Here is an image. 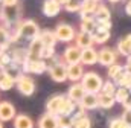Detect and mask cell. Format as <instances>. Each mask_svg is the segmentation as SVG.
Listing matches in <instances>:
<instances>
[{"mask_svg":"<svg viewBox=\"0 0 131 128\" xmlns=\"http://www.w3.org/2000/svg\"><path fill=\"white\" fill-rule=\"evenodd\" d=\"M40 28L34 20H23L17 25L15 32L12 35V40H28L32 41L35 38H38L40 35Z\"/></svg>","mask_w":131,"mask_h":128,"instance_id":"1","label":"cell"},{"mask_svg":"<svg viewBox=\"0 0 131 128\" xmlns=\"http://www.w3.org/2000/svg\"><path fill=\"white\" fill-rule=\"evenodd\" d=\"M81 86L84 87L85 93H95L98 95L102 90L104 86V79L101 78V75H98L96 72H85L82 79H81Z\"/></svg>","mask_w":131,"mask_h":128,"instance_id":"2","label":"cell"},{"mask_svg":"<svg viewBox=\"0 0 131 128\" xmlns=\"http://www.w3.org/2000/svg\"><path fill=\"white\" fill-rule=\"evenodd\" d=\"M47 72L50 78L55 82H64L67 81V64L63 61H55V63L47 66Z\"/></svg>","mask_w":131,"mask_h":128,"instance_id":"3","label":"cell"},{"mask_svg":"<svg viewBox=\"0 0 131 128\" xmlns=\"http://www.w3.org/2000/svg\"><path fill=\"white\" fill-rule=\"evenodd\" d=\"M15 87L17 90L25 96H32L35 92V81L29 75L26 73H21L17 79H15Z\"/></svg>","mask_w":131,"mask_h":128,"instance_id":"4","label":"cell"},{"mask_svg":"<svg viewBox=\"0 0 131 128\" xmlns=\"http://www.w3.org/2000/svg\"><path fill=\"white\" fill-rule=\"evenodd\" d=\"M55 35H57V40L61 41V43H70L75 40L76 37V31L72 25L69 23H60L57 28H55Z\"/></svg>","mask_w":131,"mask_h":128,"instance_id":"5","label":"cell"},{"mask_svg":"<svg viewBox=\"0 0 131 128\" xmlns=\"http://www.w3.org/2000/svg\"><path fill=\"white\" fill-rule=\"evenodd\" d=\"M0 17L5 22V25L12 26V25H18V18H20V9L18 6H2L0 11Z\"/></svg>","mask_w":131,"mask_h":128,"instance_id":"6","label":"cell"},{"mask_svg":"<svg viewBox=\"0 0 131 128\" xmlns=\"http://www.w3.org/2000/svg\"><path fill=\"white\" fill-rule=\"evenodd\" d=\"M98 63L104 67H110L117 63V52L111 47H102L98 52Z\"/></svg>","mask_w":131,"mask_h":128,"instance_id":"7","label":"cell"},{"mask_svg":"<svg viewBox=\"0 0 131 128\" xmlns=\"http://www.w3.org/2000/svg\"><path fill=\"white\" fill-rule=\"evenodd\" d=\"M66 98L67 96H64V95L50 96L47 99V102H46V113H50V114L58 116L60 111H61V107H63V104H64V101H66Z\"/></svg>","mask_w":131,"mask_h":128,"instance_id":"8","label":"cell"},{"mask_svg":"<svg viewBox=\"0 0 131 128\" xmlns=\"http://www.w3.org/2000/svg\"><path fill=\"white\" fill-rule=\"evenodd\" d=\"M21 70L26 73H43L47 70V63L44 60H28L26 63L21 66Z\"/></svg>","mask_w":131,"mask_h":128,"instance_id":"9","label":"cell"},{"mask_svg":"<svg viewBox=\"0 0 131 128\" xmlns=\"http://www.w3.org/2000/svg\"><path fill=\"white\" fill-rule=\"evenodd\" d=\"M63 61L67 66L81 63V49L78 46H67L63 52Z\"/></svg>","mask_w":131,"mask_h":128,"instance_id":"10","label":"cell"},{"mask_svg":"<svg viewBox=\"0 0 131 128\" xmlns=\"http://www.w3.org/2000/svg\"><path fill=\"white\" fill-rule=\"evenodd\" d=\"M17 116V111H15V107L8 102V101H2L0 102V122H9V121H14Z\"/></svg>","mask_w":131,"mask_h":128,"instance_id":"11","label":"cell"},{"mask_svg":"<svg viewBox=\"0 0 131 128\" xmlns=\"http://www.w3.org/2000/svg\"><path fill=\"white\" fill-rule=\"evenodd\" d=\"M84 73H85V72H84V66L81 63L67 66V79L72 81L73 84H75V82H81Z\"/></svg>","mask_w":131,"mask_h":128,"instance_id":"12","label":"cell"},{"mask_svg":"<svg viewBox=\"0 0 131 128\" xmlns=\"http://www.w3.org/2000/svg\"><path fill=\"white\" fill-rule=\"evenodd\" d=\"M28 49V60H41V54H43V43L40 41V38H35L32 41H29Z\"/></svg>","mask_w":131,"mask_h":128,"instance_id":"13","label":"cell"},{"mask_svg":"<svg viewBox=\"0 0 131 128\" xmlns=\"http://www.w3.org/2000/svg\"><path fill=\"white\" fill-rule=\"evenodd\" d=\"M85 95V90H84V87L81 86V82H75V84H72L70 87H69V92H67V98L70 99V101H73L75 104H79L81 101H82V98Z\"/></svg>","mask_w":131,"mask_h":128,"instance_id":"14","label":"cell"},{"mask_svg":"<svg viewBox=\"0 0 131 128\" xmlns=\"http://www.w3.org/2000/svg\"><path fill=\"white\" fill-rule=\"evenodd\" d=\"M98 63V50L95 47H87L81 50V64L82 66H93Z\"/></svg>","mask_w":131,"mask_h":128,"instance_id":"15","label":"cell"},{"mask_svg":"<svg viewBox=\"0 0 131 128\" xmlns=\"http://www.w3.org/2000/svg\"><path fill=\"white\" fill-rule=\"evenodd\" d=\"M107 75H108L110 81H113V82L117 86V84L121 82V79L124 78V75H125V67L116 63V64H113V66H110V67H108Z\"/></svg>","mask_w":131,"mask_h":128,"instance_id":"16","label":"cell"},{"mask_svg":"<svg viewBox=\"0 0 131 128\" xmlns=\"http://www.w3.org/2000/svg\"><path fill=\"white\" fill-rule=\"evenodd\" d=\"M61 9H63V6L57 0H44V3H43V14L46 17H57Z\"/></svg>","mask_w":131,"mask_h":128,"instance_id":"17","label":"cell"},{"mask_svg":"<svg viewBox=\"0 0 131 128\" xmlns=\"http://www.w3.org/2000/svg\"><path fill=\"white\" fill-rule=\"evenodd\" d=\"M93 37L92 34H87V32H78L76 37H75V46H78L81 50L82 49H87V47H93Z\"/></svg>","mask_w":131,"mask_h":128,"instance_id":"18","label":"cell"},{"mask_svg":"<svg viewBox=\"0 0 131 128\" xmlns=\"http://www.w3.org/2000/svg\"><path fill=\"white\" fill-rule=\"evenodd\" d=\"M38 128H60L58 127V118L55 114H50V113H44L40 119H38Z\"/></svg>","mask_w":131,"mask_h":128,"instance_id":"19","label":"cell"},{"mask_svg":"<svg viewBox=\"0 0 131 128\" xmlns=\"http://www.w3.org/2000/svg\"><path fill=\"white\" fill-rule=\"evenodd\" d=\"M40 41L43 43L44 47H53L55 49V44H57V35H55V31H49V29H44V31L40 32L38 35Z\"/></svg>","mask_w":131,"mask_h":128,"instance_id":"20","label":"cell"},{"mask_svg":"<svg viewBox=\"0 0 131 128\" xmlns=\"http://www.w3.org/2000/svg\"><path fill=\"white\" fill-rule=\"evenodd\" d=\"M99 3L98 2H93V0H82L81 2V18L82 17H93L96 9H98Z\"/></svg>","mask_w":131,"mask_h":128,"instance_id":"21","label":"cell"},{"mask_svg":"<svg viewBox=\"0 0 131 128\" xmlns=\"http://www.w3.org/2000/svg\"><path fill=\"white\" fill-rule=\"evenodd\" d=\"M79 105L87 111V110H95L99 107V99H98V95L95 93H85L82 101L79 102Z\"/></svg>","mask_w":131,"mask_h":128,"instance_id":"22","label":"cell"},{"mask_svg":"<svg viewBox=\"0 0 131 128\" xmlns=\"http://www.w3.org/2000/svg\"><path fill=\"white\" fill-rule=\"evenodd\" d=\"M117 52L119 55L122 57H131V34L122 37L119 41H117Z\"/></svg>","mask_w":131,"mask_h":128,"instance_id":"23","label":"cell"},{"mask_svg":"<svg viewBox=\"0 0 131 128\" xmlns=\"http://www.w3.org/2000/svg\"><path fill=\"white\" fill-rule=\"evenodd\" d=\"M79 28H81V32H87L93 35V32L98 29V22L95 20V17H82Z\"/></svg>","mask_w":131,"mask_h":128,"instance_id":"24","label":"cell"},{"mask_svg":"<svg viewBox=\"0 0 131 128\" xmlns=\"http://www.w3.org/2000/svg\"><path fill=\"white\" fill-rule=\"evenodd\" d=\"M11 58H12V63L18 64L20 67L28 61V49L25 47H15L12 52H11Z\"/></svg>","mask_w":131,"mask_h":128,"instance_id":"25","label":"cell"},{"mask_svg":"<svg viewBox=\"0 0 131 128\" xmlns=\"http://www.w3.org/2000/svg\"><path fill=\"white\" fill-rule=\"evenodd\" d=\"M35 124L28 114H17L14 119V128H34Z\"/></svg>","mask_w":131,"mask_h":128,"instance_id":"26","label":"cell"},{"mask_svg":"<svg viewBox=\"0 0 131 128\" xmlns=\"http://www.w3.org/2000/svg\"><path fill=\"white\" fill-rule=\"evenodd\" d=\"M15 86V79L11 76V75H8L6 72H0V90L2 92H8V90H11L12 87Z\"/></svg>","mask_w":131,"mask_h":128,"instance_id":"27","label":"cell"},{"mask_svg":"<svg viewBox=\"0 0 131 128\" xmlns=\"http://www.w3.org/2000/svg\"><path fill=\"white\" fill-rule=\"evenodd\" d=\"M93 17H95L96 22H110V18H111V12H110V9H108L105 5L99 3L98 9H96V12H95Z\"/></svg>","mask_w":131,"mask_h":128,"instance_id":"28","label":"cell"},{"mask_svg":"<svg viewBox=\"0 0 131 128\" xmlns=\"http://www.w3.org/2000/svg\"><path fill=\"white\" fill-rule=\"evenodd\" d=\"M12 41V34L5 26H0V50H6Z\"/></svg>","mask_w":131,"mask_h":128,"instance_id":"29","label":"cell"},{"mask_svg":"<svg viewBox=\"0 0 131 128\" xmlns=\"http://www.w3.org/2000/svg\"><path fill=\"white\" fill-rule=\"evenodd\" d=\"M76 107H78V104H75L73 101H70L69 98H66V101H64V104H63V107H61V111H60L58 116H73V113L76 111Z\"/></svg>","mask_w":131,"mask_h":128,"instance_id":"30","label":"cell"},{"mask_svg":"<svg viewBox=\"0 0 131 128\" xmlns=\"http://www.w3.org/2000/svg\"><path fill=\"white\" fill-rule=\"evenodd\" d=\"M98 99H99V107L101 108H105V110L114 107V104H116L114 96L105 95V93H98Z\"/></svg>","mask_w":131,"mask_h":128,"instance_id":"31","label":"cell"},{"mask_svg":"<svg viewBox=\"0 0 131 128\" xmlns=\"http://www.w3.org/2000/svg\"><path fill=\"white\" fill-rule=\"evenodd\" d=\"M110 32L111 31H102V29H96V31L93 32V43H96V44H104V43H107L108 40H110Z\"/></svg>","mask_w":131,"mask_h":128,"instance_id":"32","label":"cell"},{"mask_svg":"<svg viewBox=\"0 0 131 128\" xmlns=\"http://www.w3.org/2000/svg\"><path fill=\"white\" fill-rule=\"evenodd\" d=\"M130 90L128 89H125V87H117V90H116V93H114V99H116V102H119V104H125L128 99H130Z\"/></svg>","mask_w":131,"mask_h":128,"instance_id":"33","label":"cell"},{"mask_svg":"<svg viewBox=\"0 0 131 128\" xmlns=\"http://www.w3.org/2000/svg\"><path fill=\"white\" fill-rule=\"evenodd\" d=\"M11 64H12L11 54H8V50H0V70L8 69Z\"/></svg>","mask_w":131,"mask_h":128,"instance_id":"34","label":"cell"},{"mask_svg":"<svg viewBox=\"0 0 131 128\" xmlns=\"http://www.w3.org/2000/svg\"><path fill=\"white\" fill-rule=\"evenodd\" d=\"M116 90H117V86H116L113 81H104V86H102V90H101V93H105V95L114 96Z\"/></svg>","mask_w":131,"mask_h":128,"instance_id":"35","label":"cell"},{"mask_svg":"<svg viewBox=\"0 0 131 128\" xmlns=\"http://www.w3.org/2000/svg\"><path fill=\"white\" fill-rule=\"evenodd\" d=\"M108 128H131L127 122H124L122 118H113L108 122Z\"/></svg>","mask_w":131,"mask_h":128,"instance_id":"36","label":"cell"},{"mask_svg":"<svg viewBox=\"0 0 131 128\" xmlns=\"http://www.w3.org/2000/svg\"><path fill=\"white\" fill-rule=\"evenodd\" d=\"M58 118V127L60 128H73L72 116H57Z\"/></svg>","mask_w":131,"mask_h":128,"instance_id":"37","label":"cell"},{"mask_svg":"<svg viewBox=\"0 0 131 128\" xmlns=\"http://www.w3.org/2000/svg\"><path fill=\"white\" fill-rule=\"evenodd\" d=\"M67 12H79L81 11V2H78V0H70L67 5L63 6Z\"/></svg>","mask_w":131,"mask_h":128,"instance_id":"38","label":"cell"},{"mask_svg":"<svg viewBox=\"0 0 131 128\" xmlns=\"http://www.w3.org/2000/svg\"><path fill=\"white\" fill-rule=\"evenodd\" d=\"M117 87H125V89H130L131 87V73H127L124 75V78L121 79V82L117 84Z\"/></svg>","mask_w":131,"mask_h":128,"instance_id":"39","label":"cell"},{"mask_svg":"<svg viewBox=\"0 0 131 128\" xmlns=\"http://www.w3.org/2000/svg\"><path fill=\"white\" fill-rule=\"evenodd\" d=\"M98 29L111 31V22H98Z\"/></svg>","mask_w":131,"mask_h":128,"instance_id":"40","label":"cell"},{"mask_svg":"<svg viewBox=\"0 0 131 128\" xmlns=\"http://www.w3.org/2000/svg\"><path fill=\"white\" fill-rule=\"evenodd\" d=\"M122 119H124V122H127V124L131 127V108L124 110V113H122Z\"/></svg>","mask_w":131,"mask_h":128,"instance_id":"41","label":"cell"},{"mask_svg":"<svg viewBox=\"0 0 131 128\" xmlns=\"http://www.w3.org/2000/svg\"><path fill=\"white\" fill-rule=\"evenodd\" d=\"M0 5L2 6H17L18 0H0Z\"/></svg>","mask_w":131,"mask_h":128,"instance_id":"42","label":"cell"},{"mask_svg":"<svg viewBox=\"0 0 131 128\" xmlns=\"http://www.w3.org/2000/svg\"><path fill=\"white\" fill-rule=\"evenodd\" d=\"M124 67H125V72H127V73H131V57L127 58V64H125Z\"/></svg>","mask_w":131,"mask_h":128,"instance_id":"43","label":"cell"},{"mask_svg":"<svg viewBox=\"0 0 131 128\" xmlns=\"http://www.w3.org/2000/svg\"><path fill=\"white\" fill-rule=\"evenodd\" d=\"M125 12H127L128 15H131V0H128L127 5H125Z\"/></svg>","mask_w":131,"mask_h":128,"instance_id":"44","label":"cell"},{"mask_svg":"<svg viewBox=\"0 0 131 128\" xmlns=\"http://www.w3.org/2000/svg\"><path fill=\"white\" fill-rule=\"evenodd\" d=\"M124 107H125V110H128V108H131V96H130V99L124 104Z\"/></svg>","mask_w":131,"mask_h":128,"instance_id":"45","label":"cell"},{"mask_svg":"<svg viewBox=\"0 0 131 128\" xmlns=\"http://www.w3.org/2000/svg\"><path fill=\"white\" fill-rule=\"evenodd\" d=\"M57 2H58V3H60L61 6H64V5H67V3H69L70 0H57Z\"/></svg>","mask_w":131,"mask_h":128,"instance_id":"46","label":"cell"},{"mask_svg":"<svg viewBox=\"0 0 131 128\" xmlns=\"http://www.w3.org/2000/svg\"><path fill=\"white\" fill-rule=\"evenodd\" d=\"M110 3H117V2H121V0H108Z\"/></svg>","mask_w":131,"mask_h":128,"instance_id":"47","label":"cell"},{"mask_svg":"<svg viewBox=\"0 0 131 128\" xmlns=\"http://www.w3.org/2000/svg\"><path fill=\"white\" fill-rule=\"evenodd\" d=\"M0 128H5L3 127V122H0Z\"/></svg>","mask_w":131,"mask_h":128,"instance_id":"48","label":"cell"},{"mask_svg":"<svg viewBox=\"0 0 131 128\" xmlns=\"http://www.w3.org/2000/svg\"><path fill=\"white\" fill-rule=\"evenodd\" d=\"M93 2H98V3H101V0H93Z\"/></svg>","mask_w":131,"mask_h":128,"instance_id":"49","label":"cell"},{"mask_svg":"<svg viewBox=\"0 0 131 128\" xmlns=\"http://www.w3.org/2000/svg\"><path fill=\"white\" fill-rule=\"evenodd\" d=\"M128 90H130V93H131V87H130V89H128Z\"/></svg>","mask_w":131,"mask_h":128,"instance_id":"50","label":"cell"},{"mask_svg":"<svg viewBox=\"0 0 131 128\" xmlns=\"http://www.w3.org/2000/svg\"><path fill=\"white\" fill-rule=\"evenodd\" d=\"M0 11H2V5H0Z\"/></svg>","mask_w":131,"mask_h":128,"instance_id":"51","label":"cell"},{"mask_svg":"<svg viewBox=\"0 0 131 128\" xmlns=\"http://www.w3.org/2000/svg\"><path fill=\"white\" fill-rule=\"evenodd\" d=\"M78 2H79V0H78ZM81 2H82V0H81Z\"/></svg>","mask_w":131,"mask_h":128,"instance_id":"52","label":"cell"}]
</instances>
